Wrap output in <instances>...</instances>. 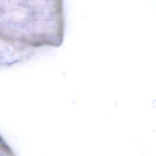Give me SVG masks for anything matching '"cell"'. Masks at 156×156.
Instances as JSON below:
<instances>
[{
	"label": "cell",
	"instance_id": "6da1fadb",
	"mask_svg": "<svg viewBox=\"0 0 156 156\" xmlns=\"http://www.w3.org/2000/svg\"><path fill=\"white\" fill-rule=\"evenodd\" d=\"M151 107L152 109H156V98L152 101L151 103Z\"/></svg>",
	"mask_w": 156,
	"mask_h": 156
}]
</instances>
